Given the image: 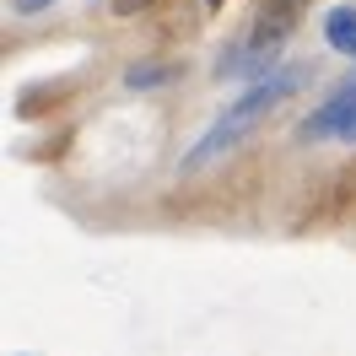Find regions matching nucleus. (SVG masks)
Here are the masks:
<instances>
[{"mask_svg": "<svg viewBox=\"0 0 356 356\" xmlns=\"http://www.w3.org/2000/svg\"><path fill=\"white\" fill-rule=\"evenodd\" d=\"M324 38H330V49H340V54L356 60V6H340V11L324 17Z\"/></svg>", "mask_w": 356, "mask_h": 356, "instance_id": "3", "label": "nucleus"}, {"mask_svg": "<svg viewBox=\"0 0 356 356\" xmlns=\"http://www.w3.org/2000/svg\"><path fill=\"white\" fill-rule=\"evenodd\" d=\"M302 81H308V70H297V65H291V70H270L265 81H254L243 97H232V103L222 108V119L205 130V140L195 146V152H189V168H200V162H211V156L232 152V146H238V140H243V135L254 130L265 113L281 108V103H286V97L302 87Z\"/></svg>", "mask_w": 356, "mask_h": 356, "instance_id": "1", "label": "nucleus"}, {"mask_svg": "<svg viewBox=\"0 0 356 356\" xmlns=\"http://www.w3.org/2000/svg\"><path fill=\"white\" fill-rule=\"evenodd\" d=\"M351 130H356V76H351V81H340L334 97L313 113L308 124H302V140H318V135H340V140H351Z\"/></svg>", "mask_w": 356, "mask_h": 356, "instance_id": "2", "label": "nucleus"}, {"mask_svg": "<svg viewBox=\"0 0 356 356\" xmlns=\"http://www.w3.org/2000/svg\"><path fill=\"white\" fill-rule=\"evenodd\" d=\"M302 0H270V17H281V22H291V11H297Z\"/></svg>", "mask_w": 356, "mask_h": 356, "instance_id": "4", "label": "nucleus"}]
</instances>
